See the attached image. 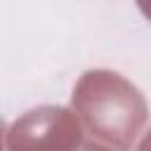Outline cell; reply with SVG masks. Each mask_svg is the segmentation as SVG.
<instances>
[{
  "mask_svg": "<svg viewBox=\"0 0 151 151\" xmlns=\"http://www.w3.org/2000/svg\"><path fill=\"white\" fill-rule=\"evenodd\" d=\"M71 104L80 125L118 151L132 149L149 118V106L139 87L106 68L85 71L73 87Z\"/></svg>",
  "mask_w": 151,
  "mask_h": 151,
  "instance_id": "6da1fadb",
  "label": "cell"
},
{
  "mask_svg": "<svg viewBox=\"0 0 151 151\" xmlns=\"http://www.w3.org/2000/svg\"><path fill=\"white\" fill-rule=\"evenodd\" d=\"M83 125L64 106H38L14 120L7 132V151H78Z\"/></svg>",
  "mask_w": 151,
  "mask_h": 151,
  "instance_id": "7a4b0ae2",
  "label": "cell"
},
{
  "mask_svg": "<svg viewBox=\"0 0 151 151\" xmlns=\"http://www.w3.org/2000/svg\"><path fill=\"white\" fill-rule=\"evenodd\" d=\"M2 139H5V120L0 118V151H2Z\"/></svg>",
  "mask_w": 151,
  "mask_h": 151,
  "instance_id": "5b68a950",
  "label": "cell"
},
{
  "mask_svg": "<svg viewBox=\"0 0 151 151\" xmlns=\"http://www.w3.org/2000/svg\"><path fill=\"white\" fill-rule=\"evenodd\" d=\"M78 151H113L109 146H101V144H94V142H87V144H80Z\"/></svg>",
  "mask_w": 151,
  "mask_h": 151,
  "instance_id": "3957f363",
  "label": "cell"
},
{
  "mask_svg": "<svg viewBox=\"0 0 151 151\" xmlns=\"http://www.w3.org/2000/svg\"><path fill=\"white\" fill-rule=\"evenodd\" d=\"M137 151H151V130L146 132V137L142 139V144L137 146Z\"/></svg>",
  "mask_w": 151,
  "mask_h": 151,
  "instance_id": "277c9868",
  "label": "cell"
}]
</instances>
